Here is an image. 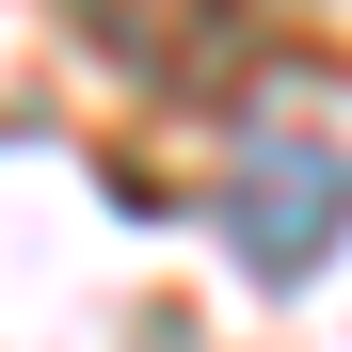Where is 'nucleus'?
<instances>
[{
	"label": "nucleus",
	"instance_id": "f257e3e1",
	"mask_svg": "<svg viewBox=\"0 0 352 352\" xmlns=\"http://www.w3.org/2000/svg\"><path fill=\"white\" fill-rule=\"evenodd\" d=\"M336 241H352V144H320V129L241 144V176H224V256L272 272V288H305Z\"/></svg>",
	"mask_w": 352,
	"mask_h": 352
},
{
	"label": "nucleus",
	"instance_id": "f03ea898",
	"mask_svg": "<svg viewBox=\"0 0 352 352\" xmlns=\"http://www.w3.org/2000/svg\"><path fill=\"white\" fill-rule=\"evenodd\" d=\"M80 16L129 48V65H160V80H224L241 65V16H224V0H80Z\"/></svg>",
	"mask_w": 352,
	"mask_h": 352
}]
</instances>
